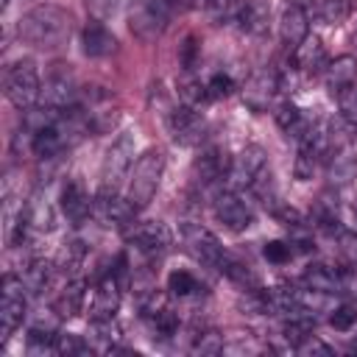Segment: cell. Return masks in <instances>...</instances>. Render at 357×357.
Masks as SVG:
<instances>
[{"label":"cell","instance_id":"6da1fadb","mask_svg":"<svg viewBox=\"0 0 357 357\" xmlns=\"http://www.w3.org/2000/svg\"><path fill=\"white\" fill-rule=\"evenodd\" d=\"M70 28H73V20H70V14H67L61 6L39 3V6H33L31 11H25V14L20 17V22H17V36H20L25 45L50 50V47H59V45L67 42Z\"/></svg>","mask_w":357,"mask_h":357},{"label":"cell","instance_id":"7a4b0ae2","mask_svg":"<svg viewBox=\"0 0 357 357\" xmlns=\"http://www.w3.org/2000/svg\"><path fill=\"white\" fill-rule=\"evenodd\" d=\"M162 173H165V153L162 151H145L134 162L128 184H126V198L131 201L134 209H145L153 201L159 181H162Z\"/></svg>","mask_w":357,"mask_h":357},{"label":"cell","instance_id":"3957f363","mask_svg":"<svg viewBox=\"0 0 357 357\" xmlns=\"http://www.w3.org/2000/svg\"><path fill=\"white\" fill-rule=\"evenodd\" d=\"M131 167H134V134L126 131L106 151L103 170H100V190L98 192H120V187L131 176Z\"/></svg>","mask_w":357,"mask_h":357},{"label":"cell","instance_id":"277c9868","mask_svg":"<svg viewBox=\"0 0 357 357\" xmlns=\"http://www.w3.org/2000/svg\"><path fill=\"white\" fill-rule=\"evenodd\" d=\"M6 98L17 106V109H22V112H28V109H33L36 103H39V98H42V81H39V73H36V64L33 61H17L8 73H6Z\"/></svg>","mask_w":357,"mask_h":357},{"label":"cell","instance_id":"5b68a950","mask_svg":"<svg viewBox=\"0 0 357 357\" xmlns=\"http://www.w3.org/2000/svg\"><path fill=\"white\" fill-rule=\"evenodd\" d=\"M75 98H78V84H75L73 70L67 64H53L50 73L42 81V98H39V103L61 114V112H67V109L75 106Z\"/></svg>","mask_w":357,"mask_h":357},{"label":"cell","instance_id":"8992f818","mask_svg":"<svg viewBox=\"0 0 357 357\" xmlns=\"http://www.w3.org/2000/svg\"><path fill=\"white\" fill-rule=\"evenodd\" d=\"M25 282L17 273H6L0 282V337L8 340L25 318Z\"/></svg>","mask_w":357,"mask_h":357},{"label":"cell","instance_id":"52a82bcc","mask_svg":"<svg viewBox=\"0 0 357 357\" xmlns=\"http://www.w3.org/2000/svg\"><path fill=\"white\" fill-rule=\"evenodd\" d=\"M126 240L145 257H159L173 245V234L162 220H131L126 226Z\"/></svg>","mask_w":357,"mask_h":357},{"label":"cell","instance_id":"ba28073f","mask_svg":"<svg viewBox=\"0 0 357 357\" xmlns=\"http://www.w3.org/2000/svg\"><path fill=\"white\" fill-rule=\"evenodd\" d=\"M181 240L198 262H204L209 268H220V262L226 257V248L220 245V240L209 229H204L201 223H184L181 226Z\"/></svg>","mask_w":357,"mask_h":357},{"label":"cell","instance_id":"9c48e42d","mask_svg":"<svg viewBox=\"0 0 357 357\" xmlns=\"http://www.w3.org/2000/svg\"><path fill=\"white\" fill-rule=\"evenodd\" d=\"M265 167H268V159H265V151H262L259 145H248V148H243V151L231 159V165H229V173H226V178H229V190L251 187L254 178H257Z\"/></svg>","mask_w":357,"mask_h":357},{"label":"cell","instance_id":"30bf717a","mask_svg":"<svg viewBox=\"0 0 357 357\" xmlns=\"http://www.w3.org/2000/svg\"><path fill=\"white\" fill-rule=\"evenodd\" d=\"M215 218L226 226V229H231V231H243V229H248L251 223H254V212H251V206L240 198V192L237 190H223L218 198H215Z\"/></svg>","mask_w":357,"mask_h":357},{"label":"cell","instance_id":"8fae6325","mask_svg":"<svg viewBox=\"0 0 357 357\" xmlns=\"http://www.w3.org/2000/svg\"><path fill=\"white\" fill-rule=\"evenodd\" d=\"M229 165H231V159L226 156V151H220L218 145H209V148H204L195 156V162H192V178L198 184H204V187L206 184H215L218 178H226Z\"/></svg>","mask_w":357,"mask_h":357},{"label":"cell","instance_id":"7c38bea8","mask_svg":"<svg viewBox=\"0 0 357 357\" xmlns=\"http://www.w3.org/2000/svg\"><path fill=\"white\" fill-rule=\"evenodd\" d=\"M204 131H206L204 117L192 106H178L170 114V134H173L176 142H181V145H201Z\"/></svg>","mask_w":357,"mask_h":357},{"label":"cell","instance_id":"4fadbf2b","mask_svg":"<svg viewBox=\"0 0 357 357\" xmlns=\"http://www.w3.org/2000/svg\"><path fill=\"white\" fill-rule=\"evenodd\" d=\"M276 89H279V75L265 67V70H259V73H254V75L248 78V84L243 86V100H245L254 112H262V109H268V103L273 100Z\"/></svg>","mask_w":357,"mask_h":357},{"label":"cell","instance_id":"5bb4252c","mask_svg":"<svg viewBox=\"0 0 357 357\" xmlns=\"http://www.w3.org/2000/svg\"><path fill=\"white\" fill-rule=\"evenodd\" d=\"M123 282L120 276L112 271L109 276L100 279L98 290H95V298H92V307H89V318H114V312L120 310V296H123Z\"/></svg>","mask_w":357,"mask_h":357},{"label":"cell","instance_id":"9a60e30c","mask_svg":"<svg viewBox=\"0 0 357 357\" xmlns=\"http://www.w3.org/2000/svg\"><path fill=\"white\" fill-rule=\"evenodd\" d=\"M279 36H282V42H284L290 50H296V47L310 36V17H307V11H304L298 3H293V6H287V8L282 11Z\"/></svg>","mask_w":357,"mask_h":357},{"label":"cell","instance_id":"2e32d148","mask_svg":"<svg viewBox=\"0 0 357 357\" xmlns=\"http://www.w3.org/2000/svg\"><path fill=\"white\" fill-rule=\"evenodd\" d=\"M61 212L67 215V220L73 226H81L95 212V201H89L86 190L78 181H67L61 190Z\"/></svg>","mask_w":357,"mask_h":357},{"label":"cell","instance_id":"e0dca14e","mask_svg":"<svg viewBox=\"0 0 357 357\" xmlns=\"http://www.w3.org/2000/svg\"><path fill=\"white\" fill-rule=\"evenodd\" d=\"M165 22H167V20H165L151 3H139V6L131 11V33H134L137 39H142V42L156 39V36L162 33Z\"/></svg>","mask_w":357,"mask_h":357},{"label":"cell","instance_id":"ac0fdd59","mask_svg":"<svg viewBox=\"0 0 357 357\" xmlns=\"http://www.w3.org/2000/svg\"><path fill=\"white\" fill-rule=\"evenodd\" d=\"M114 50H117L114 33H112L103 22L92 20V22L84 28V53L92 56V59H106V56H112Z\"/></svg>","mask_w":357,"mask_h":357},{"label":"cell","instance_id":"d6986e66","mask_svg":"<svg viewBox=\"0 0 357 357\" xmlns=\"http://www.w3.org/2000/svg\"><path fill=\"white\" fill-rule=\"evenodd\" d=\"M293 64L301 70V73H321L326 70V50H324V42L318 36H307L296 50H293Z\"/></svg>","mask_w":357,"mask_h":357},{"label":"cell","instance_id":"ffe728a7","mask_svg":"<svg viewBox=\"0 0 357 357\" xmlns=\"http://www.w3.org/2000/svg\"><path fill=\"white\" fill-rule=\"evenodd\" d=\"M84 296H86V282L78 279V276L67 279V284H64L61 293L56 296V312H59L61 318H73V315H78L81 307H84Z\"/></svg>","mask_w":357,"mask_h":357},{"label":"cell","instance_id":"44dd1931","mask_svg":"<svg viewBox=\"0 0 357 357\" xmlns=\"http://www.w3.org/2000/svg\"><path fill=\"white\" fill-rule=\"evenodd\" d=\"M268 20H271V8L262 0H245L240 14H237V22H240V28L245 33H265L268 31Z\"/></svg>","mask_w":357,"mask_h":357},{"label":"cell","instance_id":"7402d4cb","mask_svg":"<svg viewBox=\"0 0 357 357\" xmlns=\"http://www.w3.org/2000/svg\"><path fill=\"white\" fill-rule=\"evenodd\" d=\"M354 75H357V59L354 56H340V59L326 64V86L332 89V95H337L343 86L354 84Z\"/></svg>","mask_w":357,"mask_h":357},{"label":"cell","instance_id":"603a6c76","mask_svg":"<svg viewBox=\"0 0 357 357\" xmlns=\"http://www.w3.org/2000/svg\"><path fill=\"white\" fill-rule=\"evenodd\" d=\"M56 271H59V268H56L53 262H47V259H31V262L22 268V282H25V287H28L31 293H45V290L50 287Z\"/></svg>","mask_w":357,"mask_h":357},{"label":"cell","instance_id":"cb8c5ba5","mask_svg":"<svg viewBox=\"0 0 357 357\" xmlns=\"http://www.w3.org/2000/svg\"><path fill=\"white\" fill-rule=\"evenodd\" d=\"M276 123H279L296 142L312 128V120L304 117V112H301L298 106H293V103H282V106H279V112H276Z\"/></svg>","mask_w":357,"mask_h":357},{"label":"cell","instance_id":"d4e9b609","mask_svg":"<svg viewBox=\"0 0 357 357\" xmlns=\"http://www.w3.org/2000/svg\"><path fill=\"white\" fill-rule=\"evenodd\" d=\"M304 282L310 290H318V293H335V290H343L340 284V273L332 271L329 265H310L304 271Z\"/></svg>","mask_w":357,"mask_h":357},{"label":"cell","instance_id":"484cf974","mask_svg":"<svg viewBox=\"0 0 357 357\" xmlns=\"http://www.w3.org/2000/svg\"><path fill=\"white\" fill-rule=\"evenodd\" d=\"M315 11H318V17H321L324 22L337 25V22H343V20L349 17L351 0H315Z\"/></svg>","mask_w":357,"mask_h":357},{"label":"cell","instance_id":"4316f807","mask_svg":"<svg viewBox=\"0 0 357 357\" xmlns=\"http://www.w3.org/2000/svg\"><path fill=\"white\" fill-rule=\"evenodd\" d=\"M84 245L81 243H67V248L61 251V257H59V262H56V268L61 271V273H67V279H73L75 276V271L81 268V262H84Z\"/></svg>","mask_w":357,"mask_h":357},{"label":"cell","instance_id":"83f0119b","mask_svg":"<svg viewBox=\"0 0 357 357\" xmlns=\"http://www.w3.org/2000/svg\"><path fill=\"white\" fill-rule=\"evenodd\" d=\"M126 6H128V0H86V11L98 22H106V20L117 17Z\"/></svg>","mask_w":357,"mask_h":357},{"label":"cell","instance_id":"f1b7e54d","mask_svg":"<svg viewBox=\"0 0 357 357\" xmlns=\"http://www.w3.org/2000/svg\"><path fill=\"white\" fill-rule=\"evenodd\" d=\"M167 290L173 296H192V293H198V279L190 271H173L167 276Z\"/></svg>","mask_w":357,"mask_h":357},{"label":"cell","instance_id":"f546056e","mask_svg":"<svg viewBox=\"0 0 357 357\" xmlns=\"http://www.w3.org/2000/svg\"><path fill=\"white\" fill-rule=\"evenodd\" d=\"M178 92H181V98H184V106H192V109L209 100L206 84H201V81H195V78H184V81L178 84Z\"/></svg>","mask_w":357,"mask_h":357},{"label":"cell","instance_id":"4dcf8cb0","mask_svg":"<svg viewBox=\"0 0 357 357\" xmlns=\"http://www.w3.org/2000/svg\"><path fill=\"white\" fill-rule=\"evenodd\" d=\"M337 106H340V114H343V120L346 123H357V84H349V86H343L337 95Z\"/></svg>","mask_w":357,"mask_h":357},{"label":"cell","instance_id":"1f68e13d","mask_svg":"<svg viewBox=\"0 0 357 357\" xmlns=\"http://www.w3.org/2000/svg\"><path fill=\"white\" fill-rule=\"evenodd\" d=\"M56 351L59 354H67V357H73V354H92V346L84 340V337H78V335H59L56 337Z\"/></svg>","mask_w":357,"mask_h":357},{"label":"cell","instance_id":"d6a6232c","mask_svg":"<svg viewBox=\"0 0 357 357\" xmlns=\"http://www.w3.org/2000/svg\"><path fill=\"white\" fill-rule=\"evenodd\" d=\"M148 321H151V326H153V332H156L159 337H170V335L178 329V318H176V312H173L170 307L162 310V312H156V315H151Z\"/></svg>","mask_w":357,"mask_h":357},{"label":"cell","instance_id":"836d02e7","mask_svg":"<svg viewBox=\"0 0 357 357\" xmlns=\"http://www.w3.org/2000/svg\"><path fill=\"white\" fill-rule=\"evenodd\" d=\"M206 3H209L212 17L218 22H223V20H237V14H240L245 0H206Z\"/></svg>","mask_w":357,"mask_h":357},{"label":"cell","instance_id":"e575fe53","mask_svg":"<svg viewBox=\"0 0 357 357\" xmlns=\"http://www.w3.org/2000/svg\"><path fill=\"white\" fill-rule=\"evenodd\" d=\"M231 89H234V81H231L229 75H223V73H218V75H212V78L206 81V95H209V100L229 98Z\"/></svg>","mask_w":357,"mask_h":357},{"label":"cell","instance_id":"d590c367","mask_svg":"<svg viewBox=\"0 0 357 357\" xmlns=\"http://www.w3.org/2000/svg\"><path fill=\"white\" fill-rule=\"evenodd\" d=\"M262 254H265V259H268V262H276V265H282V262H287V259L293 257V248H290V243H282V240H271V243H265Z\"/></svg>","mask_w":357,"mask_h":357},{"label":"cell","instance_id":"8d00e7d4","mask_svg":"<svg viewBox=\"0 0 357 357\" xmlns=\"http://www.w3.org/2000/svg\"><path fill=\"white\" fill-rule=\"evenodd\" d=\"M354 321H357V310H354V307H349V304L337 307V310L329 315V324H332L337 332H346V329H351V326H354Z\"/></svg>","mask_w":357,"mask_h":357},{"label":"cell","instance_id":"74e56055","mask_svg":"<svg viewBox=\"0 0 357 357\" xmlns=\"http://www.w3.org/2000/svg\"><path fill=\"white\" fill-rule=\"evenodd\" d=\"M195 351H201V354H218V351H223L220 335L218 332H201L195 337Z\"/></svg>","mask_w":357,"mask_h":357},{"label":"cell","instance_id":"f35d334b","mask_svg":"<svg viewBox=\"0 0 357 357\" xmlns=\"http://www.w3.org/2000/svg\"><path fill=\"white\" fill-rule=\"evenodd\" d=\"M178 59H181V67H184L187 73L195 67V59H198V39H195V36H187V39H184Z\"/></svg>","mask_w":357,"mask_h":357},{"label":"cell","instance_id":"ab89813d","mask_svg":"<svg viewBox=\"0 0 357 357\" xmlns=\"http://www.w3.org/2000/svg\"><path fill=\"white\" fill-rule=\"evenodd\" d=\"M296 351H298V354H324V357H329V354H332V349H329L326 343H321L318 337H312V335H310V337H304V340L296 346Z\"/></svg>","mask_w":357,"mask_h":357},{"label":"cell","instance_id":"60d3db41","mask_svg":"<svg viewBox=\"0 0 357 357\" xmlns=\"http://www.w3.org/2000/svg\"><path fill=\"white\" fill-rule=\"evenodd\" d=\"M340 251H343L351 262H357V234H351V231H340Z\"/></svg>","mask_w":357,"mask_h":357},{"label":"cell","instance_id":"b9f144b4","mask_svg":"<svg viewBox=\"0 0 357 357\" xmlns=\"http://www.w3.org/2000/svg\"><path fill=\"white\" fill-rule=\"evenodd\" d=\"M148 3H151V6L165 17V20H170V17L181 8V0H148Z\"/></svg>","mask_w":357,"mask_h":357},{"label":"cell","instance_id":"7bdbcfd3","mask_svg":"<svg viewBox=\"0 0 357 357\" xmlns=\"http://www.w3.org/2000/svg\"><path fill=\"white\" fill-rule=\"evenodd\" d=\"M340 284H343V290H349V293L357 296V273L354 271H343L340 273Z\"/></svg>","mask_w":357,"mask_h":357},{"label":"cell","instance_id":"ee69618b","mask_svg":"<svg viewBox=\"0 0 357 357\" xmlns=\"http://www.w3.org/2000/svg\"><path fill=\"white\" fill-rule=\"evenodd\" d=\"M198 3H204V0H181V8H192V6H198Z\"/></svg>","mask_w":357,"mask_h":357},{"label":"cell","instance_id":"f6af8a7d","mask_svg":"<svg viewBox=\"0 0 357 357\" xmlns=\"http://www.w3.org/2000/svg\"><path fill=\"white\" fill-rule=\"evenodd\" d=\"M354 349H357V346H354Z\"/></svg>","mask_w":357,"mask_h":357}]
</instances>
